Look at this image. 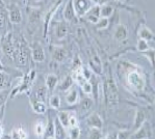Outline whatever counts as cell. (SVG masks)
Here are the masks:
<instances>
[{"instance_id": "6da1fadb", "label": "cell", "mask_w": 155, "mask_h": 139, "mask_svg": "<svg viewBox=\"0 0 155 139\" xmlns=\"http://www.w3.org/2000/svg\"><path fill=\"white\" fill-rule=\"evenodd\" d=\"M105 95L109 105H117L118 103V89L114 81L109 78L105 83Z\"/></svg>"}, {"instance_id": "7a4b0ae2", "label": "cell", "mask_w": 155, "mask_h": 139, "mask_svg": "<svg viewBox=\"0 0 155 139\" xmlns=\"http://www.w3.org/2000/svg\"><path fill=\"white\" fill-rule=\"evenodd\" d=\"M128 83L132 86L133 88L137 90H140L145 86V79L142 75L137 71H131L127 76Z\"/></svg>"}, {"instance_id": "3957f363", "label": "cell", "mask_w": 155, "mask_h": 139, "mask_svg": "<svg viewBox=\"0 0 155 139\" xmlns=\"http://www.w3.org/2000/svg\"><path fill=\"white\" fill-rule=\"evenodd\" d=\"M2 50H3L4 54L8 55L9 58L13 59L14 58V53H15V43H14L13 37H12V33L8 32V34L5 35V37L2 40Z\"/></svg>"}, {"instance_id": "277c9868", "label": "cell", "mask_w": 155, "mask_h": 139, "mask_svg": "<svg viewBox=\"0 0 155 139\" xmlns=\"http://www.w3.org/2000/svg\"><path fill=\"white\" fill-rule=\"evenodd\" d=\"M75 14L82 17L91 8V0H72Z\"/></svg>"}, {"instance_id": "5b68a950", "label": "cell", "mask_w": 155, "mask_h": 139, "mask_svg": "<svg viewBox=\"0 0 155 139\" xmlns=\"http://www.w3.org/2000/svg\"><path fill=\"white\" fill-rule=\"evenodd\" d=\"M9 20L15 24H19L22 21L21 11L17 5H12L11 8H9Z\"/></svg>"}, {"instance_id": "8992f818", "label": "cell", "mask_w": 155, "mask_h": 139, "mask_svg": "<svg viewBox=\"0 0 155 139\" xmlns=\"http://www.w3.org/2000/svg\"><path fill=\"white\" fill-rule=\"evenodd\" d=\"M32 59L37 62H42L45 60V52L43 48L38 44L33 45L32 48Z\"/></svg>"}, {"instance_id": "52a82bcc", "label": "cell", "mask_w": 155, "mask_h": 139, "mask_svg": "<svg viewBox=\"0 0 155 139\" xmlns=\"http://www.w3.org/2000/svg\"><path fill=\"white\" fill-rule=\"evenodd\" d=\"M85 15H87V20L97 24V22H98V20H99V17H100V6L95 5V6H93V8H91Z\"/></svg>"}, {"instance_id": "ba28073f", "label": "cell", "mask_w": 155, "mask_h": 139, "mask_svg": "<svg viewBox=\"0 0 155 139\" xmlns=\"http://www.w3.org/2000/svg\"><path fill=\"white\" fill-rule=\"evenodd\" d=\"M149 124H145L144 126H140L139 129H137V132L133 135V139H146L149 137L150 132H149Z\"/></svg>"}, {"instance_id": "9c48e42d", "label": "cell", "mask_w": 155, "mask_h": 139, "mask_svg": "<svg viewBox=\"0 0 155 139\" xmlns=\"http://www.w3.org/2000/svg\"><path fill=\"white\" fill-rule=\"evenodd\" d=\"M87 124H89L90 127H92V128L101 129L102 126H103V121H102L101 117H100L98 114L94 113L87 118Z\"/></svg>"}, {"instance_id": "30bf717a", "label": "cell", "mask_w": 155, "mask_h": 139, "mask_svg": "<svg viewBox=\"0 0 155 139\" xmlns=\"http://www.w3.org/2000/svg\"><path fill=\"white\" fill-rule=\"evenodd\" d=\"M54 134H55V136H56V139H66L67 138L65 128L63 127V124L59 123L58 119L55 121V124H54Z\"/></svg>"}, {"instance_id": "8fae6325", "label": "cell", "mask_w": 155, "mask_h": 139, "mask_svg": "<svg viewBox=\"0 0 155 139\" xmlns=\"http://www.w3.org/2000/svg\"><path fill=\"white\" fill-rule=\"evenodd\" d=\"M64 17H65V19L68 21H72L73 19L75 18V11H74V8H73L72 0H70V1L67 3L65 11H64Z\"/></svg>"}, {"instance_id": "7c38bea8", "label": "cell", "mask_w": 155, "mask_h": 139, "mask_svg": "<svg viewBox=\"0 0 155 139\" xmlns=\"http://www.w3.org/2000/svg\"><path fill=\"white\" fill-rule=\"evenodd\" d=\"M128 31L127 28L124 25H119L118 27L116 28V31H114V37L118 40H123L127 37Z\"/></svg>"}, {"instance_id": "4fadbf2b", "label": "cell", "mask_w": 155, "mask_h": 139, "mask_svg": "<svg viewBox=\"0 0 155 139\" xmlns=\"http://www.w3.org/2000/svg\"><path fill=\"white\" fill-rule=\"evenodd\" d=\"M72 114L68 111H61L58 113V121L63 124V127L68 128L69 127V118Z\"/></svg>"}, {"instance_id": "5bb4252c", "label": "cell", "mask_w": 155, "mask_h": 139, "mask_svg": "<svg viewBox=\"0 0 155 139\" xmlns=\"http://www.w3.org/2000/svg\"><path fill=\"white\" fill-rule=\"evenodd\" d=\"M32 109L35 110L37 113H45L46 112V105L39 100H33L32 101Z\"/></svg>"}, {"instance_id": "9a60e30c", "label": "cell", "mask_w": 155, "mask_h": 139, "mask_svg": "<svg viewBox=\"0 0 155 139\" xmlns=\"http://www.w3.org/2000/svg\"><path fill=\"white\" fill-rule=\"evenodd\" d=\"M57 83V77L53 74H50L46 77V86L49 90H53Z\"/></svg>"}, {"instance_id": "2e32d148", "label": "cell", "mask_w": 155, "mask_h": 139, "mask_svg": "<svg viewBox=\"0 0 155 139\" xmlns=\"http://www.w3.org/2000/svg\"><path fill=\"white\" fill-rule=\"evenodd\" d=\"M140 37L142 40H150L153 39V32L147 27H143L140 28Z\"/></svg>"}, {"instance_id": "e0dca14e", "label": "cell", "mask_w": 155, "mask_h": 139, "mask_svg": "<svg viewBox=\"0 0 155 139\" xmlns=\"http://www.w3.org/2000/svg\"><path fill=\"white\" fill-rule=\"evenodd\" d=\"M145 121V113L142 110H139L137 112V115H135V121H134V130H137Z\"/></svg>"}, {"instance_id": "ac0fdd59", "label": "cell", "mask_w": 155, "mask_h": 139, "mask_svg": "<svg viewBox=\"0 0 155 139\" xmlns=\"http://www.w3.org/2000/svg\"><path fill=\"white\" fill-rule=\"evenodd\" d=\"M9 80H11V78L5 72H0V90L5 88L9 84Z\"/></svg>"}, {"instance_id": "d6986e66", "label": "cell", "mask_w": 155, "mask_h": 139, "mask_svg": "<svg viewBox=\"0 0 155 139\" xmlns=\"http://www.w3.org/2000/svg\"><path fill=\"white\" fill-rule=\"evenodd\" d=\"M67 31H68V27H67L65 22H61L57 26V30H56V34L58 39H63L66 37Z\"/></svg>"}, {"instance_id": "ffe728a7", "label": "cell", "mask_w": 155, "mask_h": 139, "mask_svg": "<svg viewBox=\"0 0 155 139\" xmlns=\"http://www.w3.org/2000/svg\"><path fill=\"white\" fill-rule=\"evenodd\" d=\"M66 55H67V52L63 48H55V50H54V52H53L54 59H56V60H58V61L63 60L66 57Z\"/></svg>"}, {"instance_id": "44dd1931", "label": "cell", "mask_w": 155, "mask_h": 139, "mask_svg": "<svg viewBox=\"0 0 155 139\" xmlns=\"http://www.w3.org/2000/svg\"><path fill=\"white\" fill-rule=\"evenodd\" d=\"M114 9L110 5H103L101 8H100V15H101L103 18H108L113 15Z\"/></svg>"}, {"instance_id": "7402d4cb", "label": "cell", "mask_w": 155, "mask_h": 139, "mask_svg": "<svg viewBox=\"0 0 155 139\" xmlns=\"http://www.w3.org/2000/svg\"><path fill=\"white\" fill-rule=\"evenodd\" d=\"M77 99H78V95L75 89H72L66 95V100L69 104H75V103L77 102Z\"/></svg>"}, {"instance_id": "603a6c76", "label": "cell", "mask_w": 155, "mask_h": 139, "mask_svg": "<svg viewBox=\"0 0 155 139\" xmlns=\"http://www.w3.org/2000/svg\"><path fill=\"white\" fill-rule=\"evenodd\" d=\"M26 137L27 135L23 129H17L12 133V139H26Z\"/></svg>"}, {"instance_id": "cb8c5ba5", "label": "cell", "mask_w": 155, "mask_h": 139, "mask_svg": "<svg viewBox=\"0 0 155 139\" xmlns=\"http://www.w3.org/2000/svg\"><path fill=\"white\" fill-rule=\"evenodd\" d=\"M93 101L89 99V98H85V99H83L81 102H80V108L83 111H87V110H90L91 108L93 107Z\"/></svg>"}, {"instance_id": "d4e9b609", "label": "cell", "mask_w": 155, "mask_h": 139, "mask_svg": "<svg viewBox=\"0 0 155 139\" xmlns=\"http://www.w3.org/2000/svg\"><path fill=\"white\" fill-rule=\"evenodd\" d=\"M46 93H47V87H45V86H42V87H40L39 89L37 90V92H35V97H37V100L44 102L45 99H46Z\"/></svg>"}, {"instance_id": "484cf974", "label": "cell", "mask_w": 155, "mask_h": 139, "mask_svg": "<svg viewBox=\"0 0 155 139\" xmlns=\"http://www.w3.org/2000/svg\"><path fill=\"white\" fill-rule=\"evenodd\" d=\"M72 84H73L72 78H71L70 76H68V77H66L65 80L61 82V84L59 85V89H61V90H67V89H69L71 86H72Z\"/></svg>"}, {"instance_id": "4316f807", "label": "cell", "mask_w": 155, "mask_h": 139, "mask_svg": "<svg viewBox=\"0 0 155 139\" xmlns=\"http://www.w3.org/2000/svg\"><path fill=\"white\" fill-rule=\"evenodd\" d=\"M74 79H75V80L77 81V83L79 85H82V84H84V83L87 82V79L84 78V76H83L82 73H81V69H79V71H77L75 73Z\"/></svg>"}, {"instance_id": "83f0119b", "label": "cell", "mask_w": 155, "mask_h": 139, "mask_svg": "<svg viewBox=\"0 0 155 139\" xmlns=\"http://www.w3.org/2000/svg\"><path fill=\"white\" fill-rule=\"evenodd\" d=\"M89 139H102V134L99 131V129H95V128L91 129Z\"/></svg>"}, {"instance_id": "f1b7e54d", "label": "cell", "mask_w": 155, "mask_h": 139, "mask_svg": "<svg viewBox=\"0 0 155 139\" xmlns=\"http://www.w3.org/2000/svg\"><path fill=\"white\" fill-rule=\"evenodd\" d=\"M50 105L55 109L59 108V106H61V98L57 95H52V97L50 98Z\"/></svg>"}, {"instance_id": "f546056e", "label": "cell", "mask_w": 155, "mask_h": 139, "mask_svg": "<svg viewBox=\"0 0 155 139\" xmlns=\"http://www.w3.org/2000/svg\"><path fill=\"white\" fill-rule=\"evenodd\" d=\"M137 49H139L140 52L148 51V49H149V46H148L147 40L140 39L139 42H137Z\"/></svg>"}, {"instance_id": "4dcf8cb0", "label": "cell", "mask_w": 155, "mask_h": 139, "mask_svg": "<svg viewBox=\"0 0 155 139\" xmlns=\"http://www.w3.org/2000/svg\"><path fill=\"white\" fill-rule=\"evenodd\" d=\"M6 23V11L4 8H0V28H3Z\"/></svg>"}, {"instance_id": "1f68e13d", "label": "cell", "mask_w": 155, "mask_h": 139, "mask_svg": "<svg viewBox=\"0 0 155 139\" xmlns=\"http://www.w3.org/2000/svg\"><path fill=\"white\" fill-rule=\"evenodd\" d=\"M53 135H54V124L52 121H49L46 129V133H45V137H53Z\"/></svg>"}, {"instance_id": "d6a6232c", "label": "cell", "mask_w": 155, "mask_h": 139, "mask_svg": "<svg viewBox=\"0 0 155 139\" xmlns=\"http://www.w3.org/2000/svg\"><path fill=\"white\" fill-rule=\"evenodd\" d=\"M107 26H108V19L107 18L99 19L98 22H97V28H98V29H104Z\"/></svg>"}, {"instance_id": "836d02e7", "label": "cell", "mask_w": 155, "mask_h": 139, "mask_svg": "<svg viewBox=\"0 0 155 139\" xmlns=\"http://www.w3.org/2000/svg\"><path fill=\"white\" fill-rule=\"evenodd\" d=\"M70 136L71 139H78L80 136V130L77 127H72V129L70 131Z\"/></svg>"}, {"instance_id": "e575fe53", "label": "cell", "mask_w": 155, "mask_h": 139, "mask_svg": "<svg viewBox=\"0 0 155 139\" xmlns=\"http://www.w3.org/2000/svg\"><path fill=\"white\" fill-rule=\"evenodd\" d=\"M35 134L39 136H41L43 133L45 132V128H44V124H43L42 123H38L37 124H35Z\"/></svg>"}, {"instance_id": "d590c367", "label": "cell", "mask_w": 155, "mask_h": 139, "mask_svg": "<svg viewBox=\"0 0 155 139\" xmlns=\"http://www.w3.org/2000/svg\"><path fill=\"white\" fill-rule=\"evenodd\" d=\"M81 87H82V90H83V92L84 93H91L92 92V84H91L90 82H85L84 84H82L81 85Z\"/></svg>"}, {"instance_id": "8d00e7d4", "label": "cell", "mask_w": 155, "mask_h": 139, "mask_svg": "<svg viewBox=\"0 0 155 139\" xmlns=\"http://www.w3.org/2000/svg\"><path fill=\"white\" fill-rule=\"evenodd\" d=\"M130 132L128 131H121L118 133V139H129Z\"/></svg>"}, {"instance_id": "74e56055", "label": "cell", "mask_w": 155, "mask_h": 139, "mask_svg": "<svg viewBox=\"0 0 155 139\" xmlns=\"http://www.w3.org/2000/svg\"><path fill=\"white\" fill-rule=\"evenodd\" d=\"M8 93L6 92H0V106L5 103L6 98H8Z\"/></svg>"}, {"instance_id": "f35d334b", "label": "cell", "mask_w": 155, "mask_h": 139, "mask_svg": "<svg viewBox=\"0 0 155 139\" xmlns=\"http://www.w3.org/2000/svg\"><path fill=\"white\" fill-rule=\"evenodd\" d=\"M77 126V119H76V117L75 116H73V115H71L70 116V118H69V127H76Z\"/></svg>"}, {"instance_id": "ab89813d", "label": "cell", "mask_w": 155, "mask_h": 139, "mask_svg": "<svg viewBox=\"0 0 155 139\" xmlns=\"http://www.w3.org/2000/svg\"><path fill=\"white\" fill-rule=\"evenodd\" d=\"M145 54L147 55V57H150V62H151V64H153V61H154V51H145Z\"/></svg>"}, {"instance_id": "60d3db41", "label": "cell", "mask_w": 155, "mask_h": 139, "mask_svg": "<svg viewBox=\"0 0 155 139\" xmlns=\"http://www.w3.org/2000/svg\"><path fill=\"white\" fill-rule=\"evenodd\" d=\"M92 1L97 3V5H104L108 0H92Z\"/></svg>"}, {"instance_id": "b9f144b4", "label": "cell", "mask_w": 155, "mask_h": 139, "mask_svg": "<svg viewBox=\"0 0 155 139\" xmlns=\"http://www.w3.org/2000/svg\"><path fill=\"white\" fill-rule=\"evenodd\" d=\"M2 71H3V66H2L1 61H0V72H2Z\"/></svg>"}, {"instance_id": "7bdbcfd3", "label": "cell", "mask_w": 155, "mask_h": 139, "mask_svg": "<svg viewBox=\"0 0 155 139\" xmlns=\"http://www.w3.org/2000/svg\"><path fill=\"white\" fill-rule=\"evenodd\" d=\"M2 139H12V137H9V136H4Z\"/></svg>"}, {"instance_id": "ee69618b", "label": "cell", "mask_w": 155, "mask_h": 139, "mask_svg": "<svg viewBox=\"0 0 155 139\" xmlns=\"http://www.w3.org/2000/svg\"><path fill=\"white\" fill-rule=\"evenodd\" d=\"M44 139H54L53 137H45Z\"/></svg>"}, {"instance_id": "f6af8a7d", "label": "cell", "mask_w": 155, "mask_h": 139, "mask_svg": "<svg viewBox=\"0 0 155 139\" xmlns=\"http://www.w3.org/2000/svg\"><path fill=\"white\" fill-rule=\"evenodd\" d=\"M1 132H2V130H1V128H0V135H1Z\"/></svg>"}, {"instance_id": "bcb514c9", "label": "cell", "mask_w": 155, "mask_h": 139, "mask_svg": "<svg viewBox=\"0 0 155 139\" xmlns=\"http://www.w3.org/2000/svg\"><path fill=\"white\" fill-rule=\"evenodd\" d=\"M119 1H124V0H119Z\"/></svg>"}]
</instances>
